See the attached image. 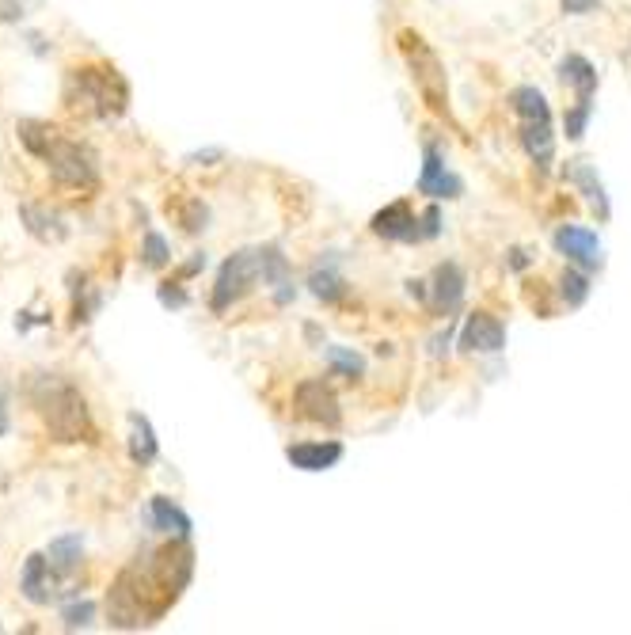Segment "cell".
I'll return each mask as SVG.
<instances>
[{"instance_id":"27","label":"cell","mask_w":631,"mask_h":635,"mask_svg":"<svg viewBox=\"0 0 631 635\" xmlns=\"http://www.w3.org/2000/svg\"><path fill=\"white\" fill-rule=\"evenodd\" d=\"M590 115H593V99H574V107L567 111V118H563V126H567V137H571V141H578V137L586 134Z\"/></svg>"},{"instance_id":"29","label":"cell","mask_w":631,"mask_h":635,"mask_svg":"<svg viewBox=\"0 0 631 635\" xmlns=\"http://www.w3.org/2000/svg\"><path fill=\"white\" fill-rule=\"evenodd\" d=\"M141 255H145V263H149V267H164V263H168V240H164L160 232H149Z\"/></svg>"},{"instance_id":"22","label":"cell","mask_w":631,"mask_h":635,"mask_svg":"<svg viewBox=\"0 0 631 635\" xmlns=\"http://www.w3.org/2000/svg\"><path fill=\"white\" fill-rule=\"evenodd\" d=\"M156 434H153V423L141 415V411H134L130 415V457H134V464H153L156 461Z\"/></svg>"},{"instance_id":"30","label":"cell","mask_w":631,"mask_h":635,"mask_svg":"<svg viewBox=\"0 0 631 635\" xmlns=\"http://www.w3.org/2000/svg\"><path fill=\"white\" fill-rule=\"evenodd\" d=\"M438 221H441V217H438V210H434V206L422 213V240H434V236H438V232H441Z\"/></svg>"},{"instance_id":"35","label":"cell","mask_w":631,"mask_h":635,"mask_svg":"<svg viewBox=\"0 0 631 635\" xmlns=\"http://www.w3.org/2000/svg\"><path fill=\"white\" fill-rule=\"evenodd\" d=\"M0 628H4V624H0Z\"/></svg>"},{"instance_id":"26","label":"cell","mask_w":631,"mask_h":635,"mask_svg":"<svg viewBox=\"0 0 631 635\" xmlns=\"http://www.w3.org/2000/svg\"><path fill=\"white\" fill-rule=\"evenodd\" d=\"M327 366L335 369L339 377H350V381L365 373L362 354H354V350H346V347H327Z\"/></svg>"},{"instance_id":"10","label":"cell","mask_w":631,"mask_h":635,"mask_svg":"<svg viewBox=\"0 0 631 635\" xmlns=\"http://www.w3.org/2000/svg\"><path fill=\"white\" fill-rule=\"evenodd\" d=\"M373 232L384 236V240H396V244H411V240H422L419 217L411 213L407 202H392L384 206L377 217H373Z\"/></svg>"},{"instance_id":"34","label":"cell","mask_w":631,"mask_h":635,"mask_svg":"<svg viewBox=\"0 0 631 635\" xmlns=\"http://www.w3.org/2000/svg\"><path fill=\"white\" fill-rule=\"evenodd\" d=\"M8 434V407H4V396H0V438Z\"/></svg>"},{"instance_id":"11","label":"cell","mask_w":631,"mask_h":635,"mask_svg":"<svg viewBox=\"0 0 631 635\" xmlns=\"http://www.w3.org/2000/svg\"><path fill=\"white\" fill-rule=\"evenodd\" d=\"M460 179L453 172H445L441 164L438 145H426L422 149V175H419V194H430V198H460Z\"/></svg>"},{"instance_id":"7","label":"cell","mask_w":631,"mask_h":635,"mask_svg":"<svg viewBox=\"0 0 631 635\" xmlns=\"http://www.w3.org/2000/svg\"><path fill=\"white\" fill-rule=\"evenodd\" d=\"M555 251L571 263V267H582V270H601L605 263V255H601V240H597V232L586 229V225H559L552 236Z\"/></svg>"},{"instance_id":"13","label":"cell","mask_w":631,"mask_h":635,"mask_svg":"<svg viewBox=\"0 0 631 635\" xmlns=\"http://www.w3.org/2000/svg\"><path fill=\"white\" fill-rule=\"evenodd\" d=\"M286 461L301 472H327L343 461V442H301L289 445Z\"/></svg>"},{"instance_id":"32","label":"cell","mask_w":631,"mask_h":635,"mask_svg":"<svg viewBox=\"0 0 631 635\" xmlns=\"http://www.w3.org/2000/svg\"><path fill=\"white\" fill-rule=\"evenodd\" d=\"M559 4H563L567 16H586V12L597 8V0H559Z\"/></svg>"},{"instance_id":"17","label":"cell","mask_w":631,"mask_h":635,"mask_svg":"<svg viewBox=\"0 0 631 635\" xmlns=\"http://www.w3.org/2000/svg\"><path fill=\"white\" fill-rule=\"evenodd\" d=\"M50 559L35 552V556H27L23 563V578H20V590L23 597L31 601V605H50Z\"/></svg>"},{"instance_id":"9","label":"cell","mask_w":631,"mask_h":635,"mask_svg":"<svg viewBox=\"0 0 631 635\" xmlns=\"http://www.w3.org/2000/svg\"><path fill=\"white\" fill-rule=\"evenodd\" d=\"M297 407H301V415L312 419V423H324V426L343 423L339 400H335V392H331L324 381H301V385H297Z\"/></svg>"},{"instance_id":"5","label":"cell","mask_w":631,"mask_h":635,"mask_svg":"<svg viewBox=\"0 0 631 635\" xmlns=\"http://www.w3.org/2000/svg\"><path fill=\"white\" fill-rule=\"evenodd\" d=\"M42 160H46V168L54 175V183H61V187H96L99 164H96V153H92L88 145L54 137L50 149L42 153Z\"/></svg>"},{"instance_id":"4","label":"cell","mask_w":631,"mask_h":635,"mask_svg":"<svg viewBox=\"0 0 631 635\" xmlns=\"http://www.w3.org/2000/svg\"><path fill=\"white\" fill-rule=\"evenodd\" d=\"M73 84L80 92V103L99 118H118L130 103V88L126 80L118 77L115 69H77L73 73Z\"/></svg>"},{"instance_id":"12","label":"cell","mask_w":631,"mask_h":635,"mask_svg":"<svg viewBox=\"0 0 631 635\" xmlns=\"http://www.w3.org/2000/svg\"><path fill=\"white\" fill-rule=\"evenodd\" d=\"M464 270L457 267V263H441L438 270H434V282H430V301H434V308H438L441 316H453L460 308V301H464Z\"/></svg>"},{"instance_id":"28","label":"cell","mask_w":631,"mask_h":635,"mask_svg":"<svg viewBox=\"0 0 631 635\" xmlns=\"http://www.w3.org/2000/svg\"><path fill=\"white\" fill-rule=\"evenodd\" d=\"M92 616H96V601H73V605L61 613V620H65L69 632H77V628H88V624H92Z\"/></svg>"},{"instance_id":"8","label":"cell","mask_w":631,"mask_h":635,"mask_svg":"<svg viewBox=\"0 0 631 635\" xmlns=\"http://www.w3.org/2000/svg\"><path fill=\"white\" fill-rule=\"evenodd\" d=\"M502 347H506L502 320H495L491 312H472L464 331H460V350H468V354H498Z\"/></svg>"},{"instance_id":"18","label":"cell","mask_w":631,"mask_h":635,"mask_svg":"<svg viewBox=\"0 0 631 635\" xmlns=\"http://www.w3.org/2000/svg\"><path fill=\"white\" fill-rule=\"evenodd\" d=\"M559 80L571 84L578 99H593V92H597V69L582 54H567V58L559 61Z\"/></svg>"},{"instance_id":"25","label":"cell","mask_w":631,"mask_h":635,"mask_svg":"<svg viewBox=\"0 0 631 635\" xmlns=\"http://www.w3.org/2000/svg\"><path fill=\"white\" fill-rule=\"evenodd\" d=\"M590 270L574 267L563 274V282H559V293H563V301H567V308H578L586 305V297H590V278H586Z\"/></svg>"},{"instance_id":"16","label":"cell","mask_w":631,"mask_h":635,"mask_svg":"<svg viewBox=\"0 0 631 635\" xmlns=\"http://www.w3.org/2000/svg\"><path fill=\"white\" fill-rule=\"evenodd\" d=\"M563 175H567V183H574V187L582 191V198L590 202L593 210L601 213V217H609V194H605V187H601V179H597V172H593V164H586V160H571V164L563 168Z\"/></svg>"},{"instance_id":"1","label":"cell","mask_w":631,"mask_h":635,"mask_svg":"<svg viewBox=\"0 0 631 635\" xmlns=\"http://www.w3.org/2000/svg\"><path fill=\"white\" fill-rule=\"evenodd\" d=\"M194 571V552L187 537H175L168 548L137 556L134 567L118 575L115 590L107 597V613L115 628H145L175 605V597L187 590Z\"/></svg>"},{"instance_id":"14","label":"cell","mask_w":631,"mask_h":635,"mask_svg":"<svg viewBox=\"0 0 631 635\" xmlns=\"http://www.w3.org/2000/svg\"><path fill=\"white\" fill-rule=\"evenodd\" d=\"M521 145L540 172L552 168L555 156V134H552V118H525L521 122Z\"/></svg>"},{"instance_id":"24","label":"cell","mask_w":631,"mask_h":635,"mask_svg":"<svg viewBox=\"0 0 631 635\" xmlns=\"http://www.w3.org/2000/svg\"><path fill=\"white\" fill-rule=\"evenodd\" d=\"M514 111H517L521 122H525V118H552L548 99H544V92L533 88V84H521V88L514 92Z\"/></svg>"},{"instance_id":"3","label":"cell","mask_w":631,"mask_h":635,"mask_svg":"<svg viewBox=\"0 0 631 635\" xmlns=\"http://www.w3.org/2000/svg\"><path fill=\"white\" fill-rule=\"evenodd\" d=\"M403 58L411 65V80L419 84L422 99L438 111V115H449V96H445V69H441L438 54L426 46V42L415 35V31H403L400 35Z\"/></svg>"},{"instance_id":"2","label":"cell","mask_w":631,"mask_h":635,"mask_svg":"<svg viewBox=\"0 0 631 635\" xmlns=\"http://www.w3.org/2000/svg\"><path fill=\"white\" fill-rule=\"evenodd\" d=\"M35 407H39V415L46 419L50 434L58 442H88L92 438L88 404L73 385H65L58 377L35 381Z\"/></svg>"},{"instance_id":"21","label":"cell","mask_w":631,"mask_h":635,"mask_svg":"<svg viewBox=\"0 0 631 635\" xmlns=\"http://www.w3.org/2000/svg\"><path fill=\"white\" fill-rule=\"evenodd\" d=\"M80 556H84V537L80 533H65V537H54L50 548H46V559L58 575H69L80 567Z\"/></svg>"},{"instance_id":"15","label":"cell","mask_w":631,"mask_h":635,"mask_svg":"<svg viewBox=\"0 0 631 635\" xmlns=\"http://www.w3.org/2000/svg\"><path fill=\"white\" fill-rule=\"evenodd\" d=\"M259 267H263V282L274 289V301L289 305L293 301V278H289V263L278 248H259Z\"/></svg>"},{"instance_id":"19","label":"cell","mask_w":631,"mask_h":635,"mask_svg":"<svg viewBox=\"0 0 631 635\" xmlns=\"http://www.w3.org/2000/svg\"><path fill=\"white\" fill-rule=\"evenodd\" d=\"M20 217H23V225H27V232H31L35 240H42V244H50V240H65V225H61V217L58 213H50L46 206L27 202V206H20Z\"/></svg>"},{"instance_id":"31","label":"cell","mask_w":631,"mask_h":635,"mask_svg":"<svg viewBox=\"0 0 631 635\" xmlns=\"http://www.w3.org/2000/svg\"><path fill=\"white\" fill-rule=\"evenodd\" d=\"M160 301H164V305H172V308H183L187 305V293H183V289H175L172 282H168V286H160Z\"/></svg>"},{"instance_id":"20","label":"cell","mask_w":631,"mask_h":635,"mask_svg":"<svg viewBox=\"0 0 631 635\" xmlns=\"http://www.w3.org/2000/svg\"><path fill=\"white\" fill-rule=\"evenodd\" d=\"M149 518H153V525L160 529V533L191 537V518H187L172 499H164V495H156V499L149 502Z\"/></svg>"},{"instance_id":"6","label":"cell","mask_w":631,"mask_h":635,"mask_svg":"<svg viewBox=\"0 0 631 635\" xmlns=\"http://www.w3.org/2000/svg\"><path fill=\"white\" fill-rule=\"evenodd\" d=\"M263 278V267H259V251H236L225 259V267L217 274V286H213L210 308L213 312H225L232 301H240L255 282Z\"/></svg>"},{"instance_id":"33","label":"cell","mask_w":631,"mask_h":635,"mask_svg":"<svg viewBox=\"0 0 631 635\" xmlns=\"http://www.w3.org/2000/svg\"><path fill=\"white\" fill-rule=\"evenodd\" d=\"M20 4L16 0H0V20H20Z\"/></svg>"},{"instance_id":"23","label":"cell","mask_w":631,"mask_h":635,"mask_svg":"<svg viewBox=\"0 0 631 635\" xmlns=\"http://www.w3.org/2000/svg\"><path fill=\"white\" fill-rule=\"evenodd\" d=\"M308 286H312V293H316L320 301H327V305L343 301V293H346V282L339 278V270H335V259L316 263V267H312V274H308Z\"/></svg>"}]
</instances>
